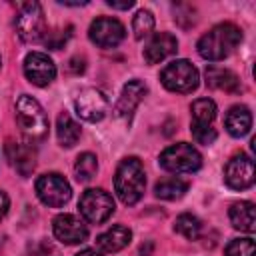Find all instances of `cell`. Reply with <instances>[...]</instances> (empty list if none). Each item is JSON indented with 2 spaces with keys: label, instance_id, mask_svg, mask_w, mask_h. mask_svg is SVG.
I'll return each mask as SVG.
<instances>
[{
  "label": "cell",
  "instance_id": "cell-1",
  "mask_svg": "<svg viewBox=\"0 0 256 256\" xmlns=\"http://www.w3.org/2000/svg\"><path fill=\"white\" fill-rule=\"evenodd\" d=\"M240 40H242V30L232 22H222V24H216L214 28H210L198 40L196 48L204 60L218 62V60L228 58L236 50Z\"/></svg>",
  "mask_w": 256,
  "mask_h": 256
},
{
  "label": "cell",
  "instance_id": "cell-2",
  "mask_svg": "<svg viewBox=\"0 0 256 256\" xmlns=\"http://www.w3.org/2000/svg\"><path fill=\"white\" fill-rule=\"evenodd\" d=\"M146 188V174H144V166L136 156H128L124 158L118 168H116V176H114V190L118 194V198L132 206L136 204Z\"/></svg>",
  "mask_w": 256,
  "mask_h": 256
},
{
  "label": "cell",
  "instance_id": "cell-3",
  "mask_svg": "<svg viewBox=\"0 0 256 256\" xmlns=\"http://www.w3.org/2000/svg\"><path fill=\"white\" fill-rule=\"evenodd\" d=\"M16 122L22 134L30 142H40L48 136V116L40 102L30 94H22L16 100Z\"/></svg>",
  "mask_w": 256,
  "mask_h": 256
},
{
  "label": "cell",
  "instance_id": "cell-4",
  "mask_svg": "<svg viewBox=\"0 0 256 256\" xmlns=\"http://www.w3.org/2000/svg\"><path fill=\"white\" fill-rule=\"evenodd\" d=\"M198 70L194 64L188 60H174L164 66L160 72V82L166 90L178 92V94H188L198 88Z\"/></svg>",
  "mask_w": 256,
  "mask_h": 256
},
{
  "label": "cell",
  "instance_id": "cell-5",
  "mask_svg": "<svg viewBox=\"0 0 256 256\" xmlns=\"http://www.w3.org/2000/svg\"><path fill=\"white\" fill-rule=\"evenodd\" d=\"M16 34L20 36L22 42H40L46 38V20H44V10L38 2H26L20 6L18 16H16Z\"/></svg>",
  "mask_w": 256,
  "mask_h": 256
},
{
  "label": "cell",
  "instance_id": "cell-6",
  "mask_svg": "<svg viewBox=\"0 0 256 256\" xmlns=\"http://www.w3.org/2000/svg\"><path fill=\"white\" fill-rule=\"evenodd\" d=\"M158 162L164 170L174 172V174H182V172H196L202 166V156L192 144L178 142V144L168 146L160 154Z\"/></svg>",
  "mask_w": 256,
  "mask_h": 256
},
{
  "label": "cell",
  "instance_id": "cell-7",
  "mask_svg": "<svg viewBox=\"0 0 256 256\" xmlns=\"http://www.w3.org/2000/svg\"><path fill=\"white\" fill-rule=\"evenodd\" d=\"M80 214L90 224H102L106 222L114 212V200L112 196L102 188H88L78 202Z\"/></svg>",
  "mask_w": 256,
  "mask_h": 256
},
{
  "label": "cell",
  "instance_id": "cell-8",
  "mask_svg": "<svg viewBox=\"0 0 256 256\" xmlns=\"http://www.w3.org/2000/svg\"><path fill=\"white\" fill-rule=\"evenodd\" d=\"M36 196L40 198L42 204L50 208H60L70 200L72 188L62 174L50 172V174H42L36 180Z\"/></svg>",
  "mask_w": 256,
  "mask_h": 256
},
{
  "label": "cell",
  "instance_id": "cell-9",
  "mask_svg": "<svg viewBox=\"0 0 256 256\" xmlns=\"http://www.w3.org/2000/svg\"><path fill=\"white\" fill-rule=\"evenodd\" d=\"M124 36H126L124 24L108 16L96 18L88 28V38L100 48H114L124 40Z\"/></svg>",
  "mask_w": 256,
  "mask_h": 256
},
{
  "label": "cell",
  "instance_id": "cell-10",
  "mask_svg": "<svg viewBox=\"0 0 256 256\" xmlns=\"http://www.w3.org/2000/svg\"><path fill=\"white\" fill-rule=\"evenodd\" d=\"M224 182L232 190H246L254 184V162L246 154H234L224 166Z\"/></svg>",
  "mask_w": 256,
  "mask_h": 256
},
{
  "label": "cell",
  "instance_id": "cell-11",
  "mask_svg": "<svg viewBox=\"0 0 256 256\" xmlns=\"http://www.w3.org/2000/svg\"><path fill=\"white\" fill-rule=\"evenodd\" d=\"M76 114L88 122H100L108 112V98L96 88H84L74 100Z\"/></svg>",
  "mask_w": 256,
  "mask_h": 256
},
{
  "label": "cell",
  "instance_id": "cell-12",
  "mask_svg": "<svg viewBox=\"0 0 256 256\" xmlns=\"http://www.w3.org/2000/svg\"><path fill=\"white\" fill-rule=\"evenodd\" d=\"M24 76L34 86H48L56 78V64L44 52H30L24 58Z\"/></svg>",
  "mask_w": 256,
  "mask_h": 256
},
{
  "label": "cell",
  "instance_id": "cell-13",
  "mask_svg": "<svg viewBox=\"0 0 256 256\" xmlns=\"http://www.w3.org/2000/svg\"><path fill=\"white\" fill-rule=\"evenodd\" d=\"M52 230H54L56 240H60L62 244H68V246L82 244L88 238L86 224L74 214H58L52 220Z\"/></svg>",
  "mask_w": 256,
  "mask_h": 256
},
{
  "label": "cell",
  "instance_id": "cell-14",
  "mask_svg": "<svg viewBox=\"0 0 256 256\" xmlns=\"http://www.w3.org/2000/svg\"><path fill=\"white\" fill-rule=\"evenodd\" d=\"M148 92V86L142 82V80H130L124 84L122 92H120V98L114 106V116L116 118H124V120H130L136 106L142 102V98L146 96Z\"/></svg>",
  "mask_w": 256,
  "mask_h": 256
},
{
  "label": "cell",
  "instance_id": "cell-15",
  "mask_svg": "<svg viewBox=\"0 0 256 256\" xmlns=\"http://www.w3.org/2000/svg\"><path fill=\"white\" fill-rule=\"evenodd\" d=\"M178 50V40L170 32H156L144 46V60L148 64H160Z\"/></svg>",
  "mask_w": 256,
  "mask_h": 256
},
{
  "label": "cell",
  "instance_id": "cell-16",
  "mask_svg": "<svg viewBox=\"0 0 256 256\" xmlns=\"http://www.w3.org/2000/svg\"><path fill=\"white\" fill-rule=\"evenodd\" d=\"M6 156L20 176H30L36 168V150L30 142H8Z\"/></svg>",
  "mask_w": 256,
  "mask_h": 256
},
{
  "label": "cell",
  "instance_id": "cell-17",
  "mask_svg": "<svg viewBox=\"0 0 256 256\" xmlns=\"http://www.w3.org/2000/svg\"><path fill=\"white\" fill-rule=\"evenodd\" d=\"M132 240V230L122 226V224H116L112 228H108L104 234H100L96 238V244L102 252L106 254H114V252H120L122 248H126Z\"/></svg>",
  "mask_w": 256,
  "mask_h": 256
},
{
  "label": "cell",
  "instance_id": "cell-18",
  "mask_svg": "<svg viewBox=\"0 0 256 256\" xmlns=\"http://www.w3.org/2000/svg\"><path fill=\"white\" fill-rule=\"evenodd\" d=\"M206 84L214 90H224V92H240V80L238 76L220 66H208L206 68Z\"/></svg>",
  "mask_w": 256,
  "mask_h": 256
},
{
  "label": "cell",
  "instance_id": "cell-19",
  "mask_svg": "<svg viewBox=\"0 0 256 256\" xmlns=\"http://www.w3.org/2000/svg\"><path fill=\"white\" fill-rule=\"evenodd\" d=\"M224 124H226V130H228L230 136L242 138L252 128V114H250V110L246 106H232L228 110V114H226Z\"/></svg>",
  "mask_w": 256,
  "mask_h": 256
},
{
  "label": "cell",
  "instance_id": "cell-20",
  "mask_svg": "<svg viewBox=\"0 0 256 256\" xmlns=\"http://www.w3.org/2000/svg\"><path fill=\"white\" fill-rule=\"evenodd\" d=\"M228 216H230V222H232V226L236 230L248 232V234L254 232V228H256V214H254V204L252 202L242 200V202L232 204Z\"/></svg>",
  "mask_w": 256,
  "mask_h": 256
},
{
  "label": "cell",
  "instance_id": "cell-21",
  "mask_svg": "<svg viewBox=\"0 0 256 256\" xmlns=\"http://www.w3.org/2000/svg\"><path fill=\"white\" fill-rule=\"evenodd\" d=\"M56 136H58L60 146L72 148L80 138V124L68 112H60L56 120Z\"/></svg>",
  "mask_w": 256,
  "mask_h": 256
},
{
  "label": "cell",
  "instance_id": "cell-22",
  "mask_svg": "<svg viewBox=\"0 0 256 256\" xmlns=\"http://www.w3.org/2000/svg\"><path fill=\"white\" fill-rule=\"evenodd\" d=\"M188 190V182L178 178V176H170V178H162L160 182H156L154 186V194L162 200H176L182 198L184 192Z\"/></svg>",
  "mask_w": 256,
  "mask_h": 256
},
{
  "label": "cell",
  "instance_id": "cell-23",
  "mask_svg": "<svg viewBox=\"0 0 256 256\" xmlns=\"http://www.w3.org/2000/svg\"><path fill=\"white\" fill-rule=\"evenodd\" d=\"M192 110V124L198 126H212L214 118H216V104L210 98H198L192 102L190 106Z\"/></svg>",
  "mask_w": 256,
  "mask_h": 256
},
{
  "label": "cell",
  "instance_id": "cell-24",
  "mask_svg": "<svg viewBox=\"0 0 256 256\" xmlns=\"http://www.w3.org/2000/svg\"><path fill=\"white\" fill-rule=\"evenodd\" d=\"M98 172V160L94 154L90 152H84L76 158V164H74V174H76V180L78 182H88L96 176Z\"/></svg>",
  "mask_w": 256,
  "mask_h": 256
},
{
  "label": "cell",
  "instance_id": "cell-25",
  "mask_svg": "<svg viewBox=\"0 0 256 256\" xmlns=\"http://www.w3.org/2000/svg\"><path fill=\"white\" fill-rule=\"evenodd\" d=\"M174 230L178 232V234H182L184 238H188V240H196L198 236H200V232H202V222L194 216V214H180L178 218H176V222H174Z\"/></svg>",
  "mask_w": 256,
  "mask_h": 256
},
{
  "label": "cell",
  "instance_id": "cell-26",
  "mask_svg": "<svg viewBox=\"0 0 256 256\" xmlns=\"http://www.w3.org/2000/svg\"><path fill=\"white\" fill-rule=\"evenodd\" d=\"M154 30V16L150 10H138L134 20H132V32L136 40H142L146 36H150Z\"/></svg>",
  "mask_w": 256,
  "mask_h": 256
},
{
  "label": "cell",
  "instance_id": "cell-27",
  "mask_svg": "<svg viewBox=\"0 0 256 256\" xmlns=\"http://www.w3.org/2000/svg\"><path fill=\"white\" fill-rule=\"evenodd\" d=\"M254 254H256V246L252 238H236L224 250V256H254Z\"/></svg>",
  "mask_w": 256,
  "mask_h": 256
},
{
  "label": "cell",
  "instance_id": "cell-28",
  "mask_svg": "<svg viewBox=\"0 0 256 256\" xmlns=\"http://www.w3.org/2000/svg\"><path fill=\"white\" fill-rule=\"evenodd\" d=\"M190 132H192V138L198 142V144H212L216 140V130L212 126H198V124H190Z\"/></svg>",
  "mask_w": 256,
  "mask_h": 256
},
{
  "label": "cell",
  "instance_id": "cell-29",
  "mask_svg": "<svg viewBox=\"0 0 256 256\" xmlns=\"http://www.w3.org/2000/svg\"><path fill=\"white\" fill-rule=\"evenodd\" d=\"M8 208H10V200H8L6 192H4V190H0V220L8 214Z\"/></svg>",
  "mask_w": 256,
  "mask_h": 256
},
{
  "label": "cell",
  "instance_id": "cell-30",
  "mask_svg": "<svg viewBox=\"0 0 256 256\" xmlns=\"http://www.w3.org/2000/svg\"><path fill=\"white\" fill-rule=\"evenodd\" d=\"M106 4H108V6H112V8H116V10H128V8H132V6H134V0H126V2L106 0Z\"/></svg>",
  "mask_w": 256,
  "mask_h": 256
},
{
  "label": "cell",
  "instance_id": "cell-31",
  "mask_svg": "<svg viewBox=\"0 0 256 256\" xmlns=\"http://www.w3.org/2000/svg\"><path fill=\"white\" fill-rule=\"evenodd\" d=\"M76 256H102V254L96 252V250H92V248H86V250H80Z\"/></svg>",
  "mask_w": 256,
  "mask_h": 256
}]
</instances>
